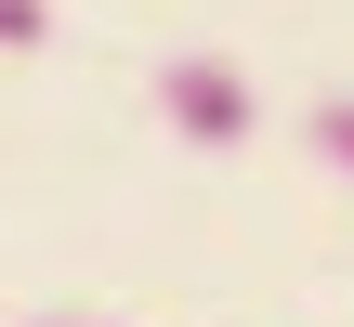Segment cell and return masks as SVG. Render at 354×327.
I'll list each match as a JSON object with an SVG mask.
<instances>
[{"label":"cell","mask_w":354,"mask_h":327,"mask_svg":"<svg viewBox=\"0 0 354 327\" xmlns=\"http://www.w3.org/2000/svg\"><path fill=\"white\" fill-rule=\"evenodd\" d=\"M39 26H53V13H39V0H0V52H26V39H39Z\"/></svg>","instance_id":"obj_3"},{"label":"cell","mask_w":354,"mask_h":327,"mask_svg":"<svg viewBox=\"0 0 354 327\" xmlns=\"http://www.w3.org/2000/svg\"><path fill=\"white\" fill-rule=\"evenodd\" d=\"M315 157H328V170H354V105H315Z\"/></svg>","instance_id":"obj_2"},{"label":"cell","mask_w":354,"mask_h":327,"mask_svg":"<svg viewBox=\"0 0 354 327\" xmlns=\"http://www.w3.org/2000/svg\"><path fill=\"white\" fill-rule=\"evenodd\" d=\"M158 118H171L184 144H250V79H236L223 52H171V66H158Z\"/></svg>","instance_id":"obj_1"},{"label":"cell","mask_w":354,"mask_h":327,"mask_svg":"<svg viewBox=\"0 0 354 327\" xmlns=\"http://www.w3.org/2000/svg\"><path fill=\"white\" fill-rule=\"evenodd\" d=\"M53 327H79V315H53Z\"/></svg>","instance_id":"obj_4"}]
</instances>
